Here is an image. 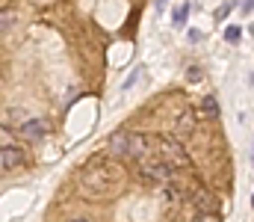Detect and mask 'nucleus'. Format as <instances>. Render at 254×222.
Instances as JSON below:
<instances>
[{
  "mask_svg": "<svg viewBox=\"0 0 254 222\" xmlns=\"http://www.w3.org/2000/svg\"><path fill=\"white\" fill-rule=\"evenodd\" d=\"M125 166L113 157H89L86 166L77 175L80 193L92 202H107L116 199L125 190Z\"/></svg>",
  "mask_w": 254,
  "mask_h": 222,
  "instance_id": "1",
  "label": "nucleus"
},
{
  "mask_svg": "<svg viewBox=\"0 0 254 222\" xmlns=\"http://www.w3.org/2000/svg\"><path fill=\"white\" fill-rule=\"evenodd\" d=\"M107 148L116 154V157H125V160H142L151 148V140L145 134H136V131H116L110 134V143Z\"/></svg>",
  "mask_w": 254,
  "mask_h": 222,
  "instance_id": "2",
  "label": "nucleus"
},
{
  "mask_svg": "<svg viewBox=\"0 0 254 222\" xmlns=\"http://www.w3.org/2000/svg\"><path fill=\"white\" fill-rule=\"evenodd\" d=\"M139 163V178L142 181H148V184H154V187H163V184H169L172 178H175V166L172 163H166L163 157H142V160H136Z\"/></svg>",
  "mask_w": 254,
  "mask_h": 222,
  "instance_id": "3",
  "label": "nucleus"
},
{
  "mask_svg": "<svg viewBox=\"0 0 254 222\" xmlns=\"http://www.w3.org/2000/svg\"><path fill=\"white\" fill-rule=\"evenodd\" d=\"M154 146H157V157H163V160H166V163H172L175 169L187 166V160H190V157H187V148L178 143V137H160Z\"/></svg>",
  "mask_w": 254,
  "mask_h": 222,
  "instance_id": "4",
  "label": "nucleus"
},
{
  "mask_svg": "<svg viewBox=\"0 0 254 222\" xmlns=\"http://www.w3.org/2000/svg\"><path fill=\"white\" fill-rule=\"evenodd\" d=\"M51 134V125L45 122V119H27V122H21V128H18V137H24V140H30V143H39V140H45Z\"/></svg>",
  "mask_w": 254,
  "mask_h": 222,
  "instance_id": "5",
  "label": "nucleus"
},
{
  "mask_svg": "<svg viewBox=\"0 0 254 222\" xmlns=\"http://www.w3.org/2000/svg\"><path fill=\"white\" fill-rule=\"evenodd\" d=\"M27 163V151L18 146H3L0 148V169L3 172H12V169H21Z\"/></svg>",
  "mask_w": 254,
  "mask_h": 222,
  "instance_id": "6",
  "label": "nucleus"
},
{
  "mask_svg": "<svg viewBox=\"0 0 254 222\" xmlns=\"http://www.w3.org/2000/svg\"><path fill=\"white\" fill-rule=\"evenodd\" d=\"M201 113H207V116H219V101H216L213 95H207L204 104H201Z\"/></svg>",
  "mask_w": 254,
  "mask_h": 222,
  "instance_id": "7",
  "label": "nucleus"
},
{
  "mask_svg": "<svg viewBox=\"0 0 254 222\" xmlns=\"http://www.w3.org/2000/svg\"><path fill=\"white\" fill-rule=\"evenodd\" d=\"M192 222H222V217L219 214H210V211H195V217H192Z\"/></svg>",
  "mask_w": 254,
  "mask_h": 222,
  "instance_id": "8",
  "label": "nucleus"
},
{
  "mask_svg": "<svg viewBox=\"0 0 254 222\" xmlns=\"http://www.w3.org/2000/svg\"><path fill=\"white\" fill-rule=\"evenodd\" d=\"M187 15H190V3L178 6V12H175V24H178V27H184V24H187Z\"/></svg>",
  "mask_w": 254,
  "mask_h": 222,
  "instance_id": "9",
  "label": "nucleus"
},
{
  "mask_svg": "<svg viewBox=\"0 0 254 222\" xmlns=\"http://www.w3.org/2000/svg\"><path fill=\"white\" fill-rule=\"evenodd\" d=\"M225 39H228L231 45H240V39H243V30H240V27H228V30H225Z\"/></svg>",
  "mask_w": 254,
  "mask_h": 222,
  "instance_id": "10",
  "label": "nucleus"
},
{
  "mask_svg": "<svg viewBox=\"0 0 254 222\" xmlns=\"http://www.w3.org/2000/svg\"><path fill=\"white\" fill-rule=\"evenodd\" d=\"M231 6H234V3H222V6H219V12H216L213 18H216V21H225V18H228V12H231Z\"/></svg>",
  "mask_w": 254,
  "mask_h": 222,
  "instance_id": "11",
  "label": "nucleus"
},
{
  "mask_svg": "<svg viewBox=\"0 0 254 222\" xmlns=\"http://www.w3.org/2000/svg\"><path fill=\"white\" fill-rule=\"evenodd\" d=\"M139 77H142V69H136V72H133L130 77H127V80H125V89H133V83H136Z\"/></svg>",
  "mask_w": 254,
  "mask_h": 222,
  "instance_id": "12",
  "label": "nucleus"
},
{
  "mask_svg": "<svg viewBox=\"0 0 254 222\" xmlns=\"http://www.w3.org/2000/svg\"><path fill=\"white\" fill-rule=\"evenodd\" d=\"M187 77H190V80H201L204 74H201V69H187Z\"/></svg>",
  "mask_w": 254,
  "mask_h": 222,
  "instance_id": "13",
  "label": "nucleus"
},
{
  "mask_svg": "<svg viewBox=\"0 0 254 222\" xmlns=\"http://www.w3.org/2000/svg\"><path fill=\"white\" fill-rule=\"evenodd\" d=\"M190 42H201V30H195V27H192V30H190Z\"/></svg>",
  "mask_w": 254,
  "mask_h": 222,
  "instance_id": "14",
  "label": "nucleus"
},
{
  "mask_svg": "<svg viewBox=\"0 0 254 222\" xmlns=\"http://www.w3.org/2000/svg\"><path fill=\"white\" fill-rule=\"evenodd\" d=\"M254 9V0H246V3H243V12H252Z\"/></svg>",
  "mask_w": 254,
  "mask_h": 222,
  "instance_id": "15",
  "label": "nucleus"
},
{
  "mask_svg": "<svg viewBox=\"0 0 254 222\" xmlns=\"http://www.w3.org/2000/svg\"><path fill=\"white\" fill-rule=\"evenodd\" d=\"M157 9L163 12V9H166V0H157Z\"/></svg>",
  "mask_w": 254,
  "mask_h": 222,
  "instance_id": "16",
  "label": "nucleus"
},
{
  "mask_svg": "<svg viewBox=\"0 0 254 222\" xmlns=\"http://www.w3.org/2000/svg\"><path fill=\"white\" fill-rule=\"evenodd\" d=\"M71 222H92V220H86V217H77V220H71Z\"/></svg>",
  "mask_w": 254,
  "mask_h": 222,
  "instance_id": "17",
  "label": "nucleus"
}]
</instances>
